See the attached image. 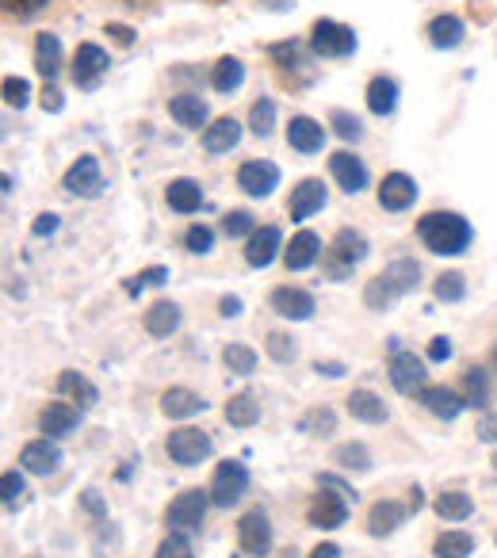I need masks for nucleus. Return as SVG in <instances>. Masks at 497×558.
<instances>
[{
    "label": "nucleus",
    "mask_w": 497,
    "mask_h": 558,
    "mask_svg": "<svg viewBox=\"0 0 497 558\" xmlns=\"http://www.w3.org/2000/svg\"><path fill=\"white\" fill-rule=\"evenodd\" d=\"M417 238L428 253L459 256V253H466V245L474 241V230L463 215H456V210H433V215H425L417 222Z\"/></svg>",
    "instance_id": "obj_1"
},
{
    "label": "nucleus",
    "mask_w": 497,
    "mask_h": 558,
    "mask_svg": "<svg viewBox=\"0 0 497 558\" xmlns=\"http://www.w3.org/2000/svg\"><path fill=\"white\" fill-rule=\"evenodd\" d=\"M421 283V268L417 260H410V256H398L395 264H387V268L379 271V276L367 283L364 291V303L372 306V311H387L395 299L410 295V291H417Z\"/></svg>",
    "instance_id": "obj_2"
},
{
    "label": "nucleus",
    "mask_w": 497,
    "mask_h": 558,
    "mask_svg": "<svg viewBox=\"0 0 497 558\" xmlns=\"http://www.w3.org/2000/svg\"><path fill=\"white\" fill-rule=\"evenodd\" d=\"M349 494L356 497V489H349V486H341L337 478H322V494H314V501H311V524L314 527H322V532H337V527L349 520Z\"/></svg>",
    "instance_id": "obj_3"
},
{
    "label": "nucleus",
    "mask_w": 497,
    "mask_h": 558,
    "mask_svg": "<svg viewBox=\"0 0 497 558\" xmlns=\"http://www.w3.org/2000/svg\"><path fill=\"white\" fill-rule=\"evenodd\" d=\"M367 256V238L360 230H341L326 253V276L329 279H349L352 268Z\"/></svg>",
    "instance_id": "obj_4"
},
{
    "label": "nucleus",
    "mask_w": 497,
    "mask_h": 558,
    "mask_svg": "<svg viewBox=\"0 0 497 558\" xmlns=\"http://www.w3.org/2000/svg\"><path fill=\"white\" fill-rule=\"evenodd\" d=\"M245 489H248L245 463H238V459H226V463H218L207 494H210V501H215L218 509H230V505H238L241 497H245Z\"/></svg>",
    "instance_id": "obj_5"
},
{
    "label": "nucleus",
    "mask_w": 497,
    "mask_h": 558,
    "mask_svg": "<svg viewBox=\"0 0 497 558\" xmlns=\"http://www.w3.org/2000/svg\"><path fill=\"white\" fill-rule=\"evenodd\" d=\"M311 47L318 58H349L356 50V35H352V27L337 24V20H318L311 32Z\"/></svg>",
    "instance_id": "obj_6"
},
{
    "label": "nucleus",
    "mask_w": 497,
    "mask_h": 558,
    "mask_svg": "<svg viewBox=\"0 0 497 558\" xmlns=\"http://www.w3.org/2000/svg\"><path fill=\"white\" fill-rule=\"evenodd\" d=\"M238 543L248 558H265L272 550V524L260 509H248L245 517L238 520Z\"/></svg>",
    "instance_id": "obj_7"
},
{
    "label": "nucleus",
    "mask_w": 497,
    "mask_h": 558,
    "mask_svg": "<svg viewBox=\"0 0 497 558\" xmlns=\"http://www.w3.org/2000/svg\"><path fill=\"white\" fill-rule=\"evenodd\" d=\"M210 456V436L203 433V428H177V433L169 436V459L180 466H199L203 459Z\"/></svg>",
    "instance_id": "obj_8"
},
{
    "label": "nucleus",
    "mask_w": 497,
    "mask_h": 558,
    "mask_svg": "<svg viewBox=\"0 0 497 558\" xmlns=\"http://www.w3.org/2000/svg\"><path fill=\"white\" fill-rule=\"evenodd\" d=\"M207 501L210 497L203 494V489H184V494H177V501L169 505V527L172 532H195V527L203 524V512H207Z\"/></svg>",
    "instance_id": "obj_9"
},
{
    "label": "nucleus",
    "mask_w": 497,
    "mask_h": 558,
    "mask_svg": "<svg viewBox=\"0 0 497 558\" xmlns=\"http://www.w3.org/2000/svg\"><path fill=\"white\" fill-rule=\"evenodd\" d=\"M425 360L413 356V352H402L398 349L390 356V383H395L398 395H421L425 390Z\"/></svg>",
    "instance_id": "obj_10"
},
{
    "label": "nucleus",
    "mask_w": 497,
    "mask_h": 558,
    "mask_svg": "<svg viewBox=\"0 0 497 558\" xmlns=\"http://www.w3.org/2000/svg\"><path fill=\"white\" fill-rule=\"evenodd\" d=\"M238 187L253 199H265L280 187V169L272 161H245L238 169Z\"/></svg>",
    "instance_id": "obj_11"
},
{
    "label": "nucleus",
    "mask_w": 497,
    "mask_h": 558,
    "mask_svg": "<svg viewBox=\"0 0 497 558\" xmlns=\"http://www.w3.org/2000/svg\"><path fill=\"white\" fill-rule=\"evenodd\" d=\"M65 192L70 195H81V199H96L104 192V177H100V161L96 157H77L65 172Z\"/></svg>",
    "instance_id": "obj_12"
},
{
    "label": "nucleus",
    "mask_w": 497,
    "mask_h": 558,
    "mask_svg": "<svg viewBox=\"0 0 497 558\" xmlns=\"http://www.w3.org/2000/svg\"><path fill=\"white\" fill-rule=\"evenodd\" d=\"M108 65H111L108 54H104L96 43H81L77 62H73V81H77V88H96L104 73H108Z\"/></svg>",
    "instance_id": "obj_13"
},
{
    "label": "nucleus",
    "mask_w": 497,
    "mask_h": 558,
    "mask_svg": "<svg viewBox=\"0 0 497 558\" xmlns=\"http://www.w3.org/2000/svg\"><path fill=\"white\" fill-rule=\"evenodd\" d=\"M280 248H283L280 226H265V230H257L253 238H248L245 264H248V268H268V264H272L276 256H280Z\"/></svg>",
    "instance_id": "obj_14"
},
{
    "label": "nucleus",
    "mask_w": 497,
    "mask_h": 558,
    "mask_svg": "<svg viewBox=\"0 0 497 558\" xmlns=\"http://www.w3.org/2000/svg\"><path fill=\"white\" fill-rule=\"evenodd\" d=\"M20 466L27 474H54L62 466V451H58V444L50 436H43V440H32L20 451Z\"/></svg>",
    "instance_id": "obj_15"
},
{
    "label": "nucleus",
    "mask_w": 497,
    "mask_h": 558,
    "mask_svg": "<svg viewBox=\"0 0 497 558\" xmlns=\"http://www.w3.org/2000/svg\"><path fill=\"white\" fill-rule=\"evenodd\" d=\"M272 311L280 314V318H291V322H306L314 318V295L303 288H276L272 291Z\"/></svg>",
    "instance_id": "obj_16"
},
{
    "label": "nucleus",
    "mask_w": 497,
    "mask_h": 558,
    "mask_svg": "<svg viewBox=\"0 0 497 558\" xmlns=\"http://www.w3.org/2000/svg\"><path fill=\"white\" fill-rule=\"evenodd\" d=\"M329 169H334L337 184H341L349 195H360L367 187V165L360 161V157H352L349 149H341V154L329 157Z\"/></svg>",
    "instance_id": "obj_17"
},
{
    "label": "nucleus",
    "mask_w": 497,
    "mask_h": 558,
    "mask_svg": "<svg viewBox=\"0 0 497 558\" xmlns=\"http://www.w3.org/2000/svg\"><path fill=\"white\" fill-rule=\"evenodd\" d=\"M413 199H417V184H413V177H405V172H390V177H383V187H379L383 207L405 210V207H413Z\"/></svg>",
    "instance_id": "obj_18"
},
{
    "label": "nucleus",
    "mask_w": 497,
    "mask_h": 558,
    "mask_svg": "<svg viewBox=\"0 0 497 558\" xmlns=\"http://www.w3.org/2000/svg\"><path fill=\"white\" fill-rule=\"evenodd\" d=\"M77 425H81V410H73L70 402L47 405V410H43V417H39V428L50 436V440H62V436L77 433Z\"/></svg>",
    "instance_id": "obj_19"
},
{
    "label": "nucleus",
    "mask_w": 497,
    "mask_h": 558,
    "mask_svg": "<svg viewBox=\"0 0 497 558\" xmlns=\"http://www.w3.org/2000/svg\"><path fill=\"white\" fill-rule=\"evenodd\" d=\"M417 398H421V405L440 421H456L459 413L466 410L463 395H456V390H448V387H425Z\"/></svg>",
    "instance_id": "obj_20"
},
{
    "label": "nucleus",
    "mask_w": 497,
    "mask_h": 558,
    "mask_svg": "<svg viewBox=\"0 0 497 558\" xmlns=\"http://www.w3.org/2000/svg\"><path fill=\"white\" fill-rule=\"evenodd\" d=\"M322 207H326V184H322V180H303V184L291 192V218H295V222L318 215Z\"/></svg>",
    "instance_id": "obj_21"
},
{
    "label": "nucleus",
    "mask_w": 497,
    "mask_h": 558,
    "mask_svg": "<svg viewBox=\"0 0 497 558\" xmlns=\"http://www.w3.org/2000/svg\"><path fill=\"white\" fill-rule=\"evenodd\" d=\"M288 142L299 154H318V149L326 146V131H322V123H314L311 116H295L288 126Z\"/></svg>",
    "instance_id": "obj_22"
},
{
    "label": "nucleus",
    "mask_w": 497,
    "mask_h": 558,
    "mask_svg": "<svg viewBox=\"0 0 497 558\" xmlns=\"http://www.w3.org/2000/svg\"><path fill=\"white\" fill-rule=\"evenodd\" d=\"M161 410H165V417L184 421V417H195V413L207 410V402H203V398L195 395V390L172 387V390H165V395H161Z\"/></svg>",
    "instance_id": "obj_23"
},
{
    "label": "nucleus",
    "mask_w": 497,
    "mask_h": 558,
    "mask_svg": "<svg viewBox=\"0 0 497 558\" xmlns=\"http://www.w3.org/2000/svg\"><path fill=\"white\" fill-rule=\"evenodd\" d=\"M405 512H410V505L375 501V505H372V512H367V532H372V535H390V532H398V524H405Z\"/></svg>",
    "instance_id": "obj_24"
},
{
    "label": "nucleus",
    "mask_w": 497,
    "mask_h": 558,
    "mask_svg": "<svg viewBox=\"0 0 497 558\" xmlns=\"http://www.w3.org/2000/svg\"><path fill=\"white\" fill-rule=\"evenodd\" d=\"M238 142H241L238 119H215V123L203 131V149H207V154H230Z\"/></svg>",
    "instance_id": "obj_25"
},
{
    "label": "nucleus",
    "mask_w": 497,
    "mask_h": 558,
    "mask_svg": "<svg viewBox=\"0 0 497 558\" xmlns=\"http://www.w3.org/2000/svg\"><path fill=\"white\" fill-rule=\"evenodd\" d=\"M318 253H322L318 233L303 230V233H295V238H291V245H288V253H283V260H288L291 271H303V268H311V264L318 260Z\"/></svg>",
    "instance_id": "obj_26"
},
{
    "label": "nucleus",
    "mask_w": 497,
    "mask_h": 558,
    "mask_svg": "<svg viewBox=\"0 0 497 558\" xmlns=\"http://www.w3.org/2000/svg\"><path fill=\"white\" fill-rule=\"evenodd\" d=\"M349 413H352L356 421H364V425H383V421L390 417L387 402H383L379 395H372V390H352Z\"/></svg>",
    "instance_id": "obj_27"
},
{
    "label": "nucleus",
    "mask_w": 497,
    "mask_h": 558,
    "mask_svg": "<svg viewBox=\"0 0 497 558\" xmlns=\"http://www.w3.org/2000/svg\"><path fill=\"white\" fill-rule=\"evenodd\" d=\"M169 111H172V119H177L180 126H187V131H207V104L199 100V96H172L169 100Z\"/></svg>",
    "instance_id": "obj_28"
},
{
    "label": "nucleus",
    "mask_w": 497,
    "mask_h": 558,
    "mask_svg": "<svg viewBox=\"0 0 497 558\" xmlns=\"http://www.w3.org/2000/svg\"><path fill=\"white\" fill-rule=\"evenodd\" d=\"M58 390H62L70 402H77V410H88V405L100 402V390H96L93 383H88L85 375H77V372H62V375H58Z\"/></svg>",
    "instance_id": "obj_29"
},
{
    "label": "nucleus",
    "mask_w": 497,
    "mask_h": 558,
    "mask_svg": "<svg viewBox=\"0 0 497 558\" xmlns=\"http://www.w3.org/2000/svg\"><path fill=\"white\" fill-rule=\"evenodd\" d=\"M180 329V306L177 303H154L146 311V333L149 337H169V333H177Z\"/></svg>",
    "instance_id": "obj_30"
},
{
    "label": "nucleus",
    "mask_w": 497,
    "mask_h": 558,
    "mask_svg": "<svg viewBox=\"0 0 497 558\" xmlns=\"http://www.w3.org/2000/svg\"><path fill=\"white\" fill-rule=\"evenodd\" d=\"M169 207L177 210V215H192V210H199L203 207V192H199V184L195 180H187V177H180V180H172L169 184Z\"/></svg>",
    "instance_id": "obj_31"
},
{
    "label": "nucleus",
    "mask_w": 497,
    "mask_h": 558,
    "mask_svg": "<svg viewBox=\"0 0 497 558\" xmlns=\"http://www.w3.org/2000/svg\"><path fill=\"white\" fill-rule=\"evenodd\" d=\"M428 43H433L436 50H456L459 43H463V20L436 16L433 24H428Z\"/></svg>",
    "instance_id": "obj_32"
},
{
    "label": "nucleus",
    "mask_w": 497,
    "mask_h": 558,
    "mask_svg": "<svg viewBox=\"0 0 497 558\" xmlns=\"http://www.w3.org/2000/svg\"><path fill=\"white\" fill-rule=\"evenodd\" d=\"M226 421H230L233 428H253L260 421V402L253 395H233L230 402H226Z\"/></svg>",
    "instance_id": "obj_33"
},
{
    "label": "nucleus",
    "mask_w": 497,
    "mask_h": 558,
    "mask_svg": "<svg viewBox=\"0 0 497 558\" xmlns=\"http://www.w3.org/2000/svg\"><path fill=\"white\" fill-rule=\"evenodd\" d=\"M367 108L375 111V116H390V111L398 108V85L390 77H372V85H367Z\"/></svg>",
    "instance_id": "obj_34"
},
{
    "label": "nucleus",
    "mask_w": 497,
    "mask_h": 558,
    "mask_svg": "<svg viewBox=\"0 0 497 558\" xmlns=\"http://www.w3.org/2000/svg\"><path fill=\"white\" fill-rule=\"evenodd\" d=\"M35 65H39L43 77H54L62 70V43H58V35H39L35 39Z\"/></svg>",
    "instance_id": "obj_35"
},
{
    "label": "nucleus",
    "mask_w": 497,
    "mask_h": 558,
    "mask_svg": "<svg viewBox=\"0 0 497 558\" xmlns=\"http://www.w3.org/2000/svg\"><path fill=\"white\" fill-rule=\"evenodd\" d=\"M471 512H474V501L466 494H459V489H448V494L436 497V517H440V520L459 524V520H466Z\"/></svg>",
    "instance_id": "obj_36"
},
{
    "label": "nucleus",
    "mask_w": 497,
    "mask_h": 558,
    "mask_svg": "<svg viewBox=\"0 0 497 558\" xmlns=\"http://www.w3.org/2000/svg\"><path fill=\"white\" fill-rule=\"evenodd\" d=\"M241 81H245V65H241L238 58H222V62L215 65V73H210L215 93H233V88H241Z\"/></svg>",
    "instance_id": "obj_37"
},
{
    "label": "nucleus",
    "mask_w": 497,
    "mask_h": 558,
    "mask_svg": "<svg viewBox=\"0 0 497 558\" xmlns=\"http://www.w3.org/2000/svg\"><path fill=\"white\" fill-rule=\"evenodd\" d=\"M433 550H436V558H466V555H474V539L466 532H444Z\"/></svg>",
    "instance_id": "obj_38"
},
{
    "label": "nucleus",
    "mask_w": 497,
    "mask_h": 558,
    "mask_svg": "<svg viewBox=\"0 0 497 558\" xmlns=\"http://www.w3.org/2000/svg\"><path fill=\"white\" fill-rule=\"evenodd\" d=\"M222 364L230 367L233 375H253V372H257V352L245 349V344H226Z\"/></svg>",
    "instance_id": "obj_39"
},
{
    "label": "nucleus",
    "mask_w": 497,
    "mask_h": 558,
    "mask_svg": "<svg viewBox=\"0 0 497 558\" xmlns=\"http://www.w3.org/2000/svg\"><path fill=\"white\" fill-rule=\"evenodd\" d=\"M463 402L474 405V410H482V405L489 402V379H486V372H482V367L466 372V379H463Z\"/></svg>",
    "instance_id": "obj_40"
},
{
    "label": "nucleus",
    "mask_w": 497,
    "mask_h": 558,
    "mask_svg": "<svg viewBox=\"0 0 497 558\" xmlns=\"http://www.w3.org/2000/svg\"><path fill=\"white\" fill-rule=\"evenodd\" d=\"M0 494H4V509H20V505L27 501V482L20 471H4V478H0Z\"/></svg>",
    "instance_id": "obj_41"
},
{
    "label": "nucleus",
    "mask_w": 497,
    "mask_h": 558,
    "mask_svg": "<svg viewBox=\"0 0 497 558\" xmlns=\"http://www.w3.org/2000/svg\"><path fill=\"white\" fill-rule=\"evenodd\" d=\"M337 463L344 466V471H372V451L364 448V444H341L337 448Z\"/></svg>",
    "instance_id": "obj_42"
},
{
    "label": "nucleus",
    "mask_w": 497,
    "mask_h": 558,
    "mask_svg": "<svg viewBox=\"0 0 497 558\" xmlns=\"http://www.w3.org/2000/svg\"><path fill=\"white\" fill-rule=\"evenodd\" d=\"M248 126H253V134H260V138H268L276 126V104L272 100H257L253 108H248Z\"/></svg>",
    "instance_id": "obj_43"
},
{
    "label": "nucleus",
    "mask_w": 497,
    "mask_h": 558,
    "mask_svg": "<svg viewBox=\"0 0 497 558\" xmlns=\"http://www.w3.org/2000/svg\"><path fill=\"white\" fill-rule=\"evenodd\" d=\"M337 428V417H334V410H311L303 421H299V433H306V436H329Z\"/></svg>",
    "instance_id": "obj_44"
},
{
    "label": "nucleus",
    "mask_w": 497,
    "mask_h": 558,
    "mask_svg": "<svg viewBox=\"0 0 497 558\" xmlns=\"http://www.w3.org/2000/svg\"><path fill=\"white\" fill-rule=\"evenodd\" d=\"M433 295L440 299V303H459V299L466 295V279L459 276V271H444V276L436 279Z\"/></svg>",
    "instance_id": "obj_45"
},
{
    "label": "nucleus",
    "mask_w": 497,
    "mask_h": 558,
    "mask_svg": "<svg viewBox=\"0 0 497 558\" xmlns=\"http://www.w3.org/2000/svg\"><path fill=\"white\" fill-rule=\"evenodd\" d=\"M265 349H268V356H272L276 364H291V360L299 356V344H295V337H288V333H268Z\"/></svg>",
    "instance_id": "obj_46"
},
{
    "label": "nucleus",
    "mask_w": 497,
    "mask_h": 558,
    "mask_svg": "<svg viewBox=\"0 0 497 558\" xmlns=\"http://www.w3.org/2000/svg\"><path fill=\"white\" fill-rule=\"evenodd\" d=\"M329 123H334V131L341 134L344 142H360V138H364V123H360L356 116H349V111L337 108L334 116H329Z\"/></svg>",
    "instance_id": "obj_47"
},
{
    "label": "nucleus",
    "mask_w": 497,
    "mask_h": 558,
    "mask_svg": "<svg viewBox=\"0 0 497 558\" xmlns=\"http://www.w3.org/2000/svg\"><path fill=\"white\" fill-rule=\"evenodd\" d=\"M222 230H226V238H253L257 226H253V215H248V210H230Z\"/></svg>",
    "instance_id": "obj_48"
},
{
    "label": "nucleus",
    "mask_w": 497,
    "mask_h": 558,
    "mask_svg": "<svg viewBox=\"0 0 497 558\" xmlns=\"http://www.w3.org/2000/svg\"><path fill=\"white\" fill-rule=\"evenodd\" d=\"M154 558H195V555H192V543H187V535L172 532V535H165V539H161V547H157Z\"/></svg>",
    "instance_id": "obj_49"
},
{
    "label": "nucleus",
    "mask_w": 497,
    "mask_h": 558,
    "mask_svg": "<svg viewBox=\"0 0 497 558\" xmlns=\"http://www.w3.org/2000/svg\"><path fill=\"white\" fill-rule=\"evenodd\" d=\"M169 279V268H146V271H138V276H131L126 279V295H142V291L149 288V283H165Z\"/></svg>",
    "instance_id": "obj_50"
},
{
    "label": "nucleus",
    "mask_w": 497,
    "mask_h": 558,
    "mask_svg": "<svg viewBox=\"0 0 497 558\" xmlns=\"http://www.w3.org/2000/svg\"><path fill=\"white\" fill-rule=\"evenodd\" d=\"M184 245L192 248V253H210V245H215V230L210 226H187L184 233Z\"/></svg>",
    "instance_id": "obj_51"
},
{
    "label": "nucleus",
    "mask_w": 497,
    "mask_h": 558,
    "mask_svg": "<svg viewBox=\"0 0 497 558\" xmlns=\"http://www.w3.org/2000/svg\"><path fill=\"white\" fill-rule=\"evenodd\" d=\"M27 96H32V85H27L24 77L4 81V104H9V108H27Z\"/></svg>",
    "instance_id": "obj_52"
},
{
    "label": "nucleus",
    "mask_w": 497,
    "mask_h": 558,
    "mask_svg": "<svg viewBox=\"0 0 497 558\" xmlns=\"http://www.w3.org/2000/svg\"><path fill=\"white\" fill-rule=\"evenodd\" d=\"M50 0H4V12H12L16 20H32L35 12L47 9Z\"/></svg>",
    "instance_id": "obj_53"
},
{
    "label": "nucleus",
    "mask_w": 497,
    "mask_h": 558,
    "mask_svg": "<svg viewBox=\"0 0 497 558\" xmlns=\"http://www.w3.org/2000/svg\"><path fill=\"white\" fill-rule=\"evenodd\" d=\"M428 360H433V364H448V360H451V341H448V337H433V341H428Z\"/></svg>",
    "instance_id": "obj_54"
},
{
    "label": "nucleus",
    "mask_w": 497,
    "mask_h": 558,
    "mask_svg": "<svg viewBox=\"0 0 497 558\" xmlns=\"http://www.w3.org/2000/svg\"><path fill=\"white\" fill-rule=\"evenodd\" d=\"M478 436H482L486 444H497V413H486V417H482Z\"/></svg>",
    "instance_id": "obj_55"
},
{
    "label": "nucleus",
    "mask_w": 497,
    "mask_h": 558,
    "mask_svg": "<svg viewBox=\"0 0 497 558\" xmlns=\"http://www.w3.org/2000/svg\"><path fill=\"white\" fill-rule=\"evenodd\" d=\"M43 108H47V111H62V108H65L62 93H58L54 85H47V88H43Z\"/></svg>",
    "instance_id": "obj_56"
},
{
    "label": "nucleus",
    "mask_w": 497,
    "mask_h": 558,
    "mask_svg": "<svg viewBox=\"0 0 497 558\" xmlns=\"http://www.w3.org/2000/svg\"><path fill=\"white\" fill-rule=\"evenodd\" d=\"M85 509L93 512V517H100V520L108 517V505L100 501V494H96V489H85Z\"/></svg>",
    "instance_id": "obj_57"
},
{
    "label": "nucleus",
    "mask_w": 497,
    "mask_h": 558,
    "mask_svg": "<svg viewBox=\"0 0 497 558\" xmlns=\"http://www.w3.org/2000/svg\"><path fill=\"white\" fill-rule=\"evenodd\" d=\"M108 35L116 43H123V47H131V43H134V32L126 24H108Z\"/></svg>",
    "instance_id": "obj_58"
},
{
    "label": "nucleus",
    "mask_w": 497,
    "mask_h": 558,
    "mask_svg": "<svg viewBox=\"0 0 497 558\" xmlns=\"http://www.w3.org/2000/svg\"><path fill=\"white\" fill-rule=\"evenodd\" d=\"M58 230V215H39V222H35V238H47V233Z\"/></svg>",
    "instance_id": "obj_59"
},
{
    "label": "nucleus",
    "mask_w": 497,
    "mask_h": 558,
    "mask_svg": "<svg viewBox=\"0 0 497 558\" xmlns=\"http://www.w3.org/2000/svg\"><path fill=\"white\" fill-rule=\"evenodd\" d=\"M241 314V299L238 295H226L222 299V318H238Z\"/></svg>",
    "instance_id": "obj_60"
},
{
    "label": "nucleus",
    "mask_w": 497,
    "mask_h": 558,
    "mask_svg": "<svg viewBox=\"0 0 497 558\" xmlns=\"http://www.w3.org/2000/svg\"><path fill=\"white\" fill-rule=\"evenodd\" d=\"M311 558H341V547L337 543H322V547L311 550Z\"/></svg>",
    "instance_id": "obj_61"
},
{
    "label": "nucleus",
    "mask_w": 497,
    "mask_h": 558,
    "mask_svg": "<svg viewBox=\"0 0 497 558\" xmlns=\"http://www.w3.org/2000/svg\"><path fill=\"white\" fill-rule=\"evenodd\" d=\"M314 372H318V375H329V379H341V375H344V364H322V360H318V364H314Z\"/></svg>",
    "instance_id": "obj_62"
},
{
    "label": "nucleus",
    "mask_w": 497,
    "mask_h": 558,
    "mask_svg": "<svg viewBox=\"0 0 497 558\" xmlns=\"http://www.w3.org/2000/svg\"><path fill=\"white\" fill-rule=\"evenodd\" d=\"M410 509H413V512L421 509V489H410Z\"/></svg>",
    "instance_id": "obj_63"
},
{
    "label": "nucleus",
    "mask_w": 497,
    "mask_h": 558,
    "mask_svg": "<svg viewBox=\"0 0 497 558\" xmlns=\"http://www.w3.org/2000/svg\"><path fill=\"white\" fill-rule=\"evenodd\" d=\"M494 364H497V349H494Z\"/></svg>",
    "instance_id": "obj_64"
}]
</instances>
